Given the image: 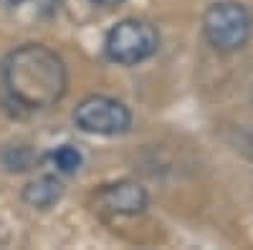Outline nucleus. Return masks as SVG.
I'll return each instance as SVG.
<instances>
[{
	"label": "nucleus",
	"instance_id": "423d86ee",
	"mask_svg": "<svg viewBox=\"0 0 253 250\" xmlns=\"http://www.w3.org/2000/svg\"><path fill=\"white\" fill-rule=\"evenodd\" d=\"M61 197H63V184L56 177H48V175L33 179L23 190V200L31 207H38V210H48V207H53Z\"/></svg>",
	"mask_w": 253,
	"mask_h": 250
},
{
	"label": "nucleus",
	"instance_id": "6e6552de",
	"mask_svg": "<svg viewBox=\"0 0 253 250\" xmlns=\"http://www.w3.org/2000/svg\"><path fill=\"white\" fill-rule=\"evenodd\" d=\"M23 3H43V5H53L56 0H0V5H5V8H18V5H23Z\"/></svg>",
	"mask_w": 253,
	"mask_h": 250
},
{
	"label": "nucleus",
	"instance_id": "f03ea898",
	"mask_svg": "<svg viewBox=\"0 0 253 250\" xmlns=\"http://www.w3.org/2000/svg\"><path fill=\"white\" fill-rule=\"evenodd\" d=\"M203 31L213 48L223 53H233L248 43L253 31V18L246 5L225 0V3H215L205 10Z\"/></svg>",
	"mask_w": 253,
	"mask_h": 250
},
{
	"label": "nucleus",
	"instance_id": "7ed1b4c3",
	"mask_svg": "<svg viewBox=\"0 0 253 250\" xmlns=\"http://www.w3.org/2000/svg\"><path fill=\"white\" fill-rule=\"evenodd\" d=\"M107 56L114 61V64L122 66H134L139 61H147L150 56L157 53L160 48V36L157 31L144 23V20H122L117 23L109 33H107Z\"/></svg>",
	"mask_w": 253,
	"mask_h": 250
},
{
	"label": "nucleus",
	"instance_id": "9d476101",
	"mask_svg": "<svg viewBox=\"0 0 253 250\" xmlns=\"http://www.w3.org/2000/svg\"><path fill=\"white\" fill-rule=\"evenodd\" d=\"M91 3H96V5H107V8H112V5H119L122 0H91Z\"/></svg>",
	"mask_w": 253,
	"mask_h": 250
},
{
	"label": "nucleus",
	"instance_id": "20e7f679",
	"mask_svg": "<svg viewBox=\"0 0 253 250\" xmlns=\"http://www.w3.org/2000/svg\"><path fill=\"white\" fill-rule=\"evenodd\" d=\"M76 127L89 132V134H101V137H117L124 134L132 124V114L122 101L109 99V96H86L74 111Z\"/></svg>",
	"mask_w": 253,
	"mask_h": 250
},
{
	"label": "nucleus",
	"instance_id": "f257e3e1",
	"mask_svg": "<svg viewBox=\"0 0 253 250\" xmlns=\"http://www.w3.org/2000/svg\"><path fill=\"white\" fill-rule=\"evenodd\" d=\"M3 83L20 107L48 109L66 94L69 76L56 51L41 43H26L5 58Z\"/></svg>",
	"mask_w": 253,
	"mask_h": 250
},
{
	"label": "nucleus",
	"instance_id": "39448f33",
	"mask_svg": "<svg viewBox=\"0 0 253 250\" xmlns=\"http://www.w3.org/2000/svg\"><path fill=\"white\" fill-rule=\"evenodd\" d=\"M96 202L101 205V210H107L112 215H139L147 207V190L139 182L119 179L114 184L101 187Z\"/></svg>",
	"mask_w": 253,
	"mask_h": 250
},
{
	"label": "nucleus",
	"instance_id": "1a4fd4ad",
	"mask_svg": "<svg viewBox=\"0 0 253 250\" xmlns=\"http://www.w3.org/2000/svg\"><path fill=\"white\" fill-rule=\"evenodd\" d=\"M246 154L253 159V129L248 132V137H246Z\"/></svg>",
	"mask_w": 253,
	"mask_h": 250
},
{
	"label": "nucleus",
	"instance_id": "0eeeda50",
	"mask_svg": "<svg viewBox=\"0 0 253 250\" xmlns=\"http://www.w3.org/2000/svg\"><path fill=\"white\" fill-rule=\"evenodd\" d=\"M51 162L56 164L58 172L71 175V172H76L79 167H81V152L76 147H71V144H63V147H58V149L51 152Z\"/></svg>",
	"mask_w": 253,
	"mask_h": 250
}]
</instances>
